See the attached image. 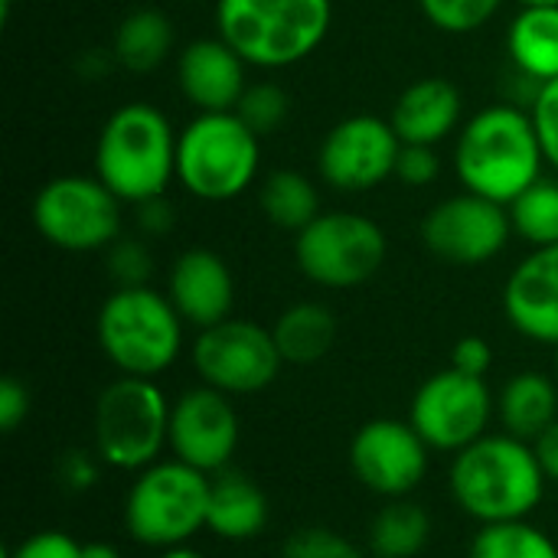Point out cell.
Listing matches in <instances>:
<instances>
[{"instance_id": "obj_23", "label": "cell", "mask_w": 558, "mask_h": 558, "mask_svg": "<svg viewBox=\"0 0 558 558\" xmlns=\"http://www.w3.org/2000/svg\"><path fill=\"white\" fill-rule=\"evenodd\" d=\"M507 52L523 78H558V7H523L510 23Z\"/></svg>"}, {"instance_id": "obj_3", "label": "cell", "mask_w": 558, "mask_h": 558, "mask_svg": "<svg viewBox=\"0 0 558 558\" xmlns=\"http://www.w3.org/2000/svg\"><path fill=\"white\" fill-rule=\"evenodd\" d=\"M180 134L167 114L147 101L121 105L108 114L95 141V177L121 203H147L177 180Z\"/></svg>"}, {"instance_id": "obj_16", "label": "cell", "mask_w": 558, "mask_h": 558, "mask_svg": "<svg viewBox=\"0 0 558 558\" xmlns=\"http://www.w3.org/2000/svg\"><path fill=\"white\" fill-rule=\"evenodd\" d=\"M177 461L222 474L239 448V412L226 392L196 386L170 405V445Z\"/></svg>"}, {"instance_id": "obj_17", "label": "cell", "mask_w": 558, "mask_h": 558, "mask_svg": "<svg viewBox=\"0 0 558 558\" xmlns=\"http://www.w3.org/2000/svg\"><path fill=\"white\" fill-rule=\"evenodd\" d=\"M167 298L173 301L177 314L206 330L232 317L235 307V278L222 255L209 248H186L170 265Z\"/></svg>"}, {"instance_id": "obj_37", "label": "cell", "mask_w": 558, "mask_h": 558, "mask_svg": "<svg viewBox=\"0 0 558 558\" xmlns=\"http://www.w3.org/2000/svg\"><path fill=\"white\" fill-rule=\"evenodd\" d=\"M494 366V350L484 337H464L454 343L451 350V369L464 373V376H477V379H487Z\"/></svg>"}, {"instance_id": "obj_21", "label": "cell", "mask_w": 558, "mask_h": 558, "mask_svg": "<svg viewBox=\"0 0 558 558\" xmlns=\"http://www.w3.org/2000/svg\"><path fill=\"white\" fill-rule=\"evenodd\" d=\"M268 523V497L255 481L235 471H222L209 487L206 530L226 543H248Z\"/></svg>"}, {"instance_id": "obj_6", "label": "cell", "mask_w": 558, "mask_h": 558, "mask_svg": "<svg viewBox=\"0 0 558 558\" xmlns=\"http://www.w3.org/2000/svg\"><path fill=\"white\" fill-rule=\"evenodd\" d=\"M262 163V137L235 111H199L177 141V180L203 203L242 196Z\"/></svg>"}, {"instance_id": "obj_41", "label": "cell", "mask_w": 558, "mask_h": 558, "mask_svg": "<svg viewBox=\"0 0 558 558\" xmlns=\"http://www.w3.org/2000/svg\"><path fill=\"white\" fill-rule=\"evenodd\" d=\"M536 448V454H539V464H543V471H546V477L549 481H556L558 484V422L533 445Z\"/></svg>"}, {"instance_id": "obj_1", "label": "cell", "mask_w": 558, "mask_h": 558, "mask_svg": "<svg viewBox=\"0 0 558 558\" xmlns=\"http://www.w3.org/2000/svg\"><path fill=\"white\" fill-rule=\"evenodd\" d=\"M543 141L530 111L517 105L481 108L461 124L454 144V173L468 193L510 206L543 177Z\"/></svg>"}, {"instance_id": "obj_11", "label": "cell", "mask_w": 558, "mask_h": 558, "mask_svg": "<svg viewBox=\"0 0 558 558\" xmlns=\"http://www.w3.org/2000/svg\"><path fill=\"white\" fill-rule=\"evenodd\" d=\"M193 366L203 386H213L226 396H255L278 379L284 360L271 330L255 320L229 317L199 330L193 343Z\"/></svg>"}, {"instance_id": "obj_12", "label": "cell", "mask_w": 558, "mask_h": 558, "mask_svg": "<svg viewBox=\"0 0 558 558\" xmlns=\"http://www.w3.org/2000/svg\"><path fill=\"white\" fill-rule=\"evenodd\" d=\"M494 418V396L487 379L464 376L458 369H441L428 376L409 409L412 428L435 451H464L487 435Z\"/></svg>"}, {"instance_id": "obj_26", "label": "cell", "mask_w": 558, "mask_h": 558, "mask_svg": "<svg viewBox=\"0 0 558 558\" xmlns=\"http://www.w3.org/2000/svg\"><path fill=\"white\" fill-rule=\"evenodd\" d=\"M262 213L271 226L284 232H301L320 216V196L311 177L301 170H275L262 183Z\"/></svg>"}, {"instance_id": "obj_35", "label": "cell", "mask_w": 558, "mask_h": 558, "mask_svg": "<svg viewBox=\"0 0 558 558\" xmlns=\"http://www.w3.org/2000/svg\"><path fill=\"white\" fill-rule=\"evenodd\" d=\"M441 173V157L435 147L428 144H402L399 163H396V177L405 186H432Z\"/></svg>"}, {"instance_id": "obj_36", "label": "cell", "mask_w": 558, "mask_h": 558, "mask_svg": "<svg viewBox=\"0 0 558 558\" xmlns=\"http://www.w3.org/2000/svg\"><path fill=\"white\" fill-rule=\"evenodd\" d=\"M3 558H82V546L62 530H43L7 549Z\"/></svg>"}, {"instance_id": "obj_14", "label": "cell", "mask_w": 558, "mask_h": 558, "mask_svg": "<svg viewBox=\"0 0 558 558\" xmlns=\"http://www.w3.org/2000/svg\"><path fill=\"white\" fill-rule=\"evenodd\" d=\"M513 235L510 209L477 193L441 199L422 219L425 248L448 265H487Z\"/></svg>"}, {"instance_id": "obj_2", "label": "cell", "mask_w": 558, "mask_h": 558, "mask_svg": "<svg viewBox=\"0 0 558 558\" xmlns=\"http://www.w3.org/2000/svg\"><path fill=\"white\" fill-rule=\"evenodd\" d=\"M546 481L536 448L507 432L484 435L458 451L451 464L454 504L481 526L530 520L543 504Z\"/></svg>"}, {"instance_id": "obj_29", "label": "cell", "mask_w": 558, "mask_h": 558, "mask_svg": "<svg viewBox=\"0 0 558 558\" xmlns=\"http://www.w3.org/2000/svg\"><path fill=\"white\" fill-rule=\"evenodd\" d=\"M507 209L513 232L523 235L533 248L558 245V180L539 177Z\"/></svg>"}, {"instance_id": "obj_8", "label": "cell", "mask_w": 558, "mask_h": 558, "mask_svg": "<svg viewBox=\"0 0 558 558\" xmlns=\"http://www.w3.org/2000/svg\"><path fill=\"white\" fill-rule=\"evenodd\" d=\"M170 445V402L154 379L121 376L95 402V454L114 471H144Z\"/></svg>"}, {"instance_id": "obj_38", "label": "cell", "mask_w": 558, "mask_h": 558, "mask_svg": "<svg viewBox=\"0 0 558 558\" xmlns=\"http://www.w3.org/2000/svg\"><path fill=\"white\" fill-rule=\"evenodd\" d=\"M29 415V389L16 376L0 379V428L10 435L16 432Z\"/></svg>"}, {"instance_id": "obj_20", "label": "cell", "mask_w": 558, "mask_h": 558, "mask_svg": "<svg viewBox=\"0 0 558 558\" xmlns=\"http://www.w3.org/2000/svg\"><path fill=\"white\" fill-rule=\"evenodd\" d=\"M389 124L402 144H441L461 124V92L441 75L412 82L392 105Z\"/></svg>"}, {"instance_id": "obj_40", "label": "cell", "mask_w": 558, "mask_h": 558, "mask_svg": "<svg viewBox=\"0 0 558 558\" xmlns=\"http://www.w3.org/2000/svg\"><path fill=\"white\" fill-rule=\"evenodd\" d=\"M137 226L147 232V235H163L173 229V206L157 196V199H147L137 206Z\"/></svg>"}, {"instance_id": "obj_44", "label": "cell", "mask_w": 558, "mask_h": 558, "mask_svg": "<svg viewBox=\"0 0 558 558\" xmlns=\"http://www.w3.org/2000/svg\"><path fill=\"white\" fill-rule=\"evenodd\" d=\"M520 7H558V0H517Z\"/></svg>"}, {"instance_id": "obj_7", "label": "cell", "mask_w": 558, "mask_h": 558, "mask_svg": "<svg viewBox=\"0 0 558 558\" xmlns=\"http://www.w3.org/2000/svg\"><path fill=\"white\" fill-rule=\"evenodd\" d=\"M209 487L213 481L203 471L177 458L137 471L124 500V526L131 539L150 549L186 546L206 530Z\"/></svg>"}, {"instance_id": "obj_15", "label": "cell", "mask_w": 558, "mask_h": 558, "mask_svg": "<svg viewBox=\"0 0 558 558\" xmlns=\"http://www.w3.org/2000/svg\"><path fill=\"white\" fill-rule=\"evenodd\" d=\"M428 451L412 422L373 418L350 441V468L366 490L399 500L425 481Z\"/></svg>"}, {"instance_id": "obj_42", "label": "cell", "mask_w": 558, "mask_h": 558, "mask_svg": "<svg viewBox=\"0 0 558 558\" xmlns=\"http://www.w3.org/2000/svg\"><path fill=\"white\" fill-rule=\"evenodd\" d=\"M82 558H121L111 543H82Z\"/></svg>"}, {"instance_id": "obj_13", "label": "cell", "mask_w": 558, "mask_h": 558, "mask_svg": "<svg viewBox=\"0 0 558 558\" xmlns=\"http://www.w3.org/2000/svg\"><path fill=\"white\" fill-rule=\"evenodd\" d=\"M402 141L386 118L353 114L333 124L317 150V173L340 193H366L396 177Z\"/></svg>"}, {"instance_id": "obj_28", "label": "cell", "mask_w": 558, "mask_h": 558, "mask_svg": "<svg viewBox=\"0 0 558 558\" xmlns=\"http://www.w3.org/2000/svg\"><path fill=\"white\" fill-rule=\"evenodd\" d=\"M468 558H558V546L530 520H510L481 526Z\"/></svg>"}, {"instance_id": "obj_4", "label": "cell", "mask_w": 558, "mask_h": 558, "mask_svg": "<svg viewBox=\"0 0 558 558\" xmlns=\"http://www.w3.org/2000/svg\"><path fill=\"white\" fill-rule=\"evenodd\" d=\"M330 0H216L219 36L255 69H288L320 49Z\"/></svg>"}, {"instance_id": "obj_24", "label": "cell", "mask_w": 558, "mask_h": 558, "mask_svg": "<svg viewBox=\"0 0 558 558\" xmlns=\"http://www.w3.org/2000/svg\"><path fill=\"white\" fill-rule=\"evenodd\" d=\"M173 43H177V33H173V23L167 20V13H160L154 7H141V10H131L118 23L114 43H111V59L121 69L144 75L167 62V56L173 52Z\"/></svg>"}, {"instance_id": "obj_45", "label": "cell", "mask_w": 558, "mask_h": 558, "mask_svg": "<svg viewBox=\"0 0 558 558\" xmlns=\"http://www.w3.org/2000/svg\"><path fill=\"white\" fill-rule=\"evenodd\" d=\"M556 379H558V343H556Z\"/></svg>"}, {"instance_id": "obj_18", "label": "cell", "mask_w": 558, "mask_h": 558, "mask_svg": "<svg viewBox=\"0 0 558 558\" xmlns=\"http://www.w3.org/2000/svg\"><path fill=\"white\" fill-rule=\"evenodd\" d=\"M504 311L517 333L558 343V245L533 248L507 278Z\"/></svg>"}, {"instance_id": "obj_9", "label": "cell", "mask_w": 558, "mask_h": 558, "mask_svg": "<svg viewBox=\"0 0 558 558\" xmlns=\"http://www.w3.org/2000/svg\"><path fill=\"white\" fill-rule=\"evenodd\" d=\"M386 252L383 226L360 213H320L294 235V258L304 278L333 291L366 284L383 268Z\"/></svg>"}, {"instance_id": "obj_39", "label": "cell", "mask_w": 558, "mask_h": 558, "mask_svg": "<svg viewBox=\"0 0 558 558\" xmlns=\"http://www.w3.org/2000/svg\"><path fill=\"white\" fill-rule=\"evenodd\" d=\"M98 461H101L98 454H85V451L65 454V458H62V468H59L62 484H65L69 490H75V494L92 490L95 481H98Z\"/></svg>"}, {"instance_id": "obj_10", "label": "cell", "mask_w": 558, "mask_h": 558, "mask_svg": "<svg viewBox=\"0 0 558 558\" xmlns=\"http://www.w3.org/2000/svg\"><path fill=\"white\" fill-rule=\"evenodd\" d=\"M33 226L62 252H98L121 239V199L98 177H52L33 199Z\"/></svg>"}, {"instance_id": "obj_32", "label": "cell", "mask_w": 558, "mask_h": 558, "mask_svg": "<svg viewBox=\"0 0 558 558\" xmlns=\"http://www.w3.org/2000/svg\"><path fill=\"white\" fill-rule=\"evenodd\" d=\"M281 558H363L360 546L327 526H304L288 536Z\"/></svg>"}, {"instance_id": "obj_30", "label": "cell", "mask_w": 558, "mask_h": 558, "mask_svg": "<svg viewBox=\"0 0 558 558\" xmlns=\"http://www.w3.org/2000/svg\"><path fill=\"white\" fill-rule=\"evenodd\" d=\"M291 111V98L288 92L278 85V82H255L245 88V95L239 98L235 105V114L258 134V137H268L275 134L284 118Z\"/></svg>"}, {"instance_id": "obj_25", "label": "cell", "mask_w": 558, "mask_h": 558, "mask_svg": "<svg viewBox=\"0 0 558 558\" xmlns=\"http://www.w3.org/2000/svg\"><path fill=\"white\" fill-rule=\"evenodd\" d=\"M278 353L284 363L291 366H311L320 363L333 343H337V317L330 307L314 304V301H301L291 304L271 327Z\"/></svg>"}, {"instance_id": "obj_22", "label": "cell", "mask_w": 558, "mask_h": 558, "mask_svg": "<svg viewBox=\"0 0 558 558\" xmlns=\"http://www.w3.org/2000/svg\"><path fill=\"white\" fill-rule=\"evenodd\" d=\"M497 412L507 435L536 445L558 422V386L546 373H517L504 386Z\"/></svg>"}, {"instance_id": "obj_27", "label": "cell", "mask_w": 558, "mask_h": 558, "mask_svg": "<svg viewBox=\"0 0 558 558\" xmlns=\"http://www.w3.org/2000/svg\"><path fill=\"white\" fill-rule=\"evenodd\" d=\"M432 539V517L425 507L399 497L379 510L369 530V546L376 558H415Z\"/></svg>"}, {"instance_id": "obj_33", "label": "cell", "mask_w": 558, "mask_h": 558, "mask_svg": "<svg viewBox=\"0 0 558 558\" xmlns=\"http://www.w3.org/2000/svg\"><path fill=\"white\" fill-rule=\"evenodd\" d=\"M108 271L118 288H144L154 275V258L141 239H114L108 245Z\"/></svg>"}, {"instance_id": "obj_5", "label": "cell", "mask_w": 558, "mask_h": 558, "mask_svg": "<svg viewBox=\"0 0 558 558\" xmlns=\"http://www.w3.org/2000/svg\"><path fill=\"white\" fill-rule=\"evenodd\" d=\"M183 317L167 294L144 288H114L98 311V347L121 376L154 379L167 373L183 350Z\"/></svg>"}, {"instance_id": "obj_43", "label": "cell", "mask_w": 558, "mask_h": 558, "mask_svg": "<svg viewBox=\"0 0 558 558\" xmlns=\"http://www.w3.org/2000/svg\"><path fill=\"white\" fill-rule=\"evenodd\" d=\"M160 558H206L203 553H196L193 546H173V549H163Z\"/></svg>"}, {"instance_id": "obj_31", "label": "cell", "mask_w": 558, "mask_h": 558, "mask_svg": "<svg viewBox=\"0 0 558 558\" xmlns=\"http://www.w3.org/2000/svg\"><path fill=\"white\" fill-rule=\"evenodd\" d=\"M504 0H418L425 20L441 33H474L500 10Z\"/></svg>"}, {"instance_id": "obj_34", "label": "cell", "mask_w": 558, "mask_h": 558, "mask_svg": "<svg viewBox=\"0 0 558 558\" xmlns=\"http://www.w3.org/2000/svg\"><path fill=\"white\" fill-rule=\"evenodd\" d=\"M530 114H533V121H536V131H539V141H543L546 163L558 173V78L536 85Z\"/></svg>"}, {"instance_id": "obj_19", "label": "cell", "mask_w": 558, "mask_h": 558, "mask_svg": "<svg viewBox=\"0 0 558 558\" xmlns=\"http://www.w3.org/2000/svg\"><path fill=\"white\" fill-rule=\"evenodd\" d=\"M177 82L199 111H235L245 95V59L222 39H193L177 59Z\"/></svg>"}]
</instances>
